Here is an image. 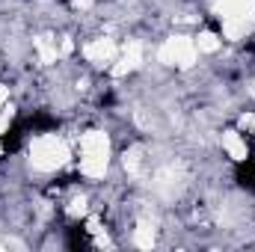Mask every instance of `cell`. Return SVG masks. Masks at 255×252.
Returning a JSON list of instances; mask_svg holds the SVG:
<instances>
[{"label":"cell","mask_w":255,"mask_h":252,"mask_svg":"<svg viewBox=\"0 0 255 252\" xmlns=\"http://www.w3.org/2000/svg\"><path fill=\"white\" fill-rule=\"evenodd\" d=\"M223 145H226V151H229L235 160H247V142L241 139L238 130H226V133H223Z\"/></svg>","instance_id":"obj_7"},{"label":"cell","mask_w":255,"mask_h":252,"mask_svg":"<svg viewBox=\"0 0 255 252\" xmlns=\"http://www.w3.org/2000/svg\"><path fill=\"white\" fill-rule=\"evenodd\" d=\"M9 122H12V107H0V130L9 127Z\"/></svg>","instance_id":"obj_13"},{"label":"cell","mask_w":255,"mask_h":252,"mask_svg":"<svg viewBox=\"0 0 255 252\" xmlns=\"http://www.w3.org/2000/svg\"><path fill=\"white\" fill-rule=\"evenodd\" d=\"M139 166H142V148H139V145H133L130 151H125V169L136 175V172H139Z\"/></svg>","instance_id":"obj_11"},{"label":"cell","mask_w":255,"mask_h":252,"mask_svg":"<svg viewBox=\"0 0 255 252\" xmlns=\"http://www.w3.org/2000/svg\"><path fill=\"white\" fill-rule=\"evenodd\" d=\"M110 163V139L101 130H89L80 139V169L86 178H104Z\"/></svg>","instance_id":"obj_2"},{"label":"cell","mask_w":255,"mask_h":252,"mask_svg":"<svg viewBox=\"0 0 255 252\" xmlns=\"http://www.w3.org/2000/svg\"><path fill=\"white\" fill-rule=\"evenodd\" d=\"M74 51V45H71V39H63V45H60V54H71Z\"/></svg>","instance_id":"obj_14"},{"label":"cell","mask_w":255,"mask_h":252,"mask_svg":"<svg viewBox=\"0 0 255 252\" xmlns=\"http://www.w3.org/2000/svg\"><path fill=\"white\" fill-rule=\"evenodd\" d=\"M65 160H68V145L65 139L54 136V133H45V136H36L33 145H30V163L42 172H54L60 169Z\"/></svg>","instance_id":"obj_3"},{"label":"cell","mask_w":255,"mask_h":252,"mask_svg":"<svg viewBox=\"0 0 255 252\" xmlns=\"http://www.w3.org/2000/svg\"><path fill=\"white\" fill-rule=\"evenodd\" d=\"M65 211H68V217H83V214H86V199H83V196H74Z\"/></svg>","instance_id":"obj_12"},{"label":"cell","mask_w":255,"mask_h":252,"mask_svg":"<svg viewBox=\"0 0 255 252\" xmlns=\"http://www.w3.org/2000/svg\"><path fill=\"white\" fill-rule=\"evenodd\" d=\"M160 63L178 65V68H190L196 63V42L187 36H172L163 42L160 48Z\"/></svg>","instance_id":"obj_4"},{"label":"cell","mask_w":255,"mask_h":252,"mask_svg":"<svg viewBox=\"0 0 255 252\" xmlns=\"http://www.w3.org/2000/svg\"><path fill=\"white\" fill-rule=\"evenodd\" d=\"M83 57H86L92 65H107V63H113V57H116V42H113V39H107V36H101V39H92V42L83 48Z\"/></svg>","instance_id":"obj_5"},{"label":"cell","mask_w":255,"mask_h":252,"mask_svg":"<svg viewBox=\"0 0 255 252\" xmlns=\"http://www.w3.org/2000/svg\"><path fill=\"white\" fill-rule=\"evenodd\" d=\"M133 241H136L139 250H151V247H154V223H151V220H139Z\"/></svg>","instance_id":"obj_8"},{"label":"cell","mask_w":255,"mask_h":252,"mask_svg":"<svg viewBox=\"0 0 255 252\" xmlns=\"http://www.w3.org/2000/svg\"><path fill=\"white\" fill-rule=\"evenodd\" d=\"M139 63H142V45L133 39V42H128V45H125L122 60L113 65L110 71H113V77H125V74H130L133 68H139Z\"/></svg>","instance_id":"obj_6"},{"label":"cell","mask_w":255,"mask_h":252,"mask_svg":"<svg viewBox=\"0 0 255 252\" xmlns=\"http://www.w3.org/2000/svg\"><path fill=\"white\" fill-rule=\"evenodd\" d=\"M196 51H202V54H214V51H220V36H214V33H199V39H196Z\"/></svg>","instance_id":"obj_10"},{"label":"cell","mask_w":255,"mask_h":252,"mask_svg":"<svg viewBox=\"0 0 255 252\" xmlns=\"http://www.w3.org/2000/svg\"><path fill=\"white\" fill-rule=\"evenodd\" d=\"M214 12L223 18V36L238 42L255 27V0H211Z\"/></svg>","instance_id":"obj_1"},{"label":"cell","mask_w":255,"mask_h":252,"mask_svg":"<svg viewBox=\"0 0 255 252\" xmlns=\"http://www.w3.org/2000/svg\"><path fill=\"white\" fill-rule=\"evenodd\" d=\"M36 51H39V57H42V63L45 65H51V63H57V42L51 39V36H39L36 39Z\"/></svg>","instance_id":"obj_9"},{"label":"cell","mask_w":255,"mask_h":252,"mask_svg":"<svg viewBox=\"0 0 255 252\" xmlns=\"http://www.w3.org/2000/svg\"><path fill=\"white\" fill-rule=\"evenodd\" d=\"M6 95H9V92H6V86H0V107L6 104Z\"/></svg>","instance_id":"obj_17"},{"label":"cell","mask_w":255,"mask_h":252,"mask_svg":"<svg viewBox=\"0 0 255 252\" xmlns=\"http://www.w3.org/2000/svg\"><path fill=\"white\" fill-rule=\"evenodd\" d=\"M241 125H244V127H253V130H255V116H244V119H241Z\"/></svg>","instance_id":"obj_15"},{"label":"cell","mask_w":255,"mask_h":252,"mask_svg":"<svg viewBox=\"0 0 255 252\" xmlns=\"http://www.w3.org/2000/svg\"><path fill=\"white\" fill-rule=\"evenodd\" d=\"M74 6H77V9H89V6H92V0H74Z\"/></svg>","instance_id":"obj_16"}]
</instances>
